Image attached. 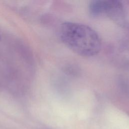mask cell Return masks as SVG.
Listing matches in <instances>:
<instances>
[{"label": "cell", "instance_id": "1", "mask_svg": "<svg viewBox=\"0 0 129 129\" xmlns=\"http://www.w3.org/2000/svg\"><path fill=\"white\" fill-rule=\"evenodd\" d=\"M59 36L69 49L84 56L97 54L101 48V41L96 32L89 26L67 22L61 24Z\"/></svg>", "mask_w": 129, "mask_h": 129}, {"label": "cell", "instance_id": "2", "mask_svg": "<svg viewBox=\"0 0 129 129\" xmlns=\"http://www.w3.org/2000/svg\"><path fill=\"white\" fill-rule=\"evenodd\" d=\"M89 12L93 16L105 15L111 19L121 22L124 12L122 4L118 1H94L89 5Z\"/></svg>", "mask_w": 129, "mask_h": 129}]
</instances>
